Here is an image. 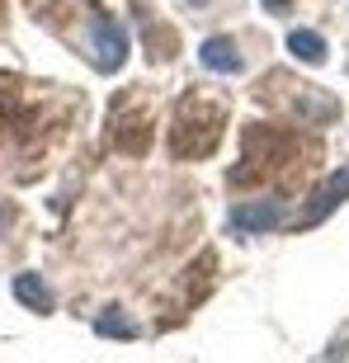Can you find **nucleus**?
Listing matches in <instances>:
<instances>
[{"instance_id":"nucleus-1","label":"nucleus","mask_w":349,"mask_h":363,"mask_svg":"<svg viewBox=\"0 0 349 363\" xmlns=\"http://www.w3.org/2000/svg\"><path fill=\"white\" fill-rule=\"evenodd\" d=\"M227 118V108L208 99V94H189L179 104V123H174V151L179 156H208L217 142V128Z\"/></svg>"},{"instance_id":"nucleus-2","label":"nucleus","mask_w":349,"mask_h":363,"mask_svg":"<svg viewBox=\"0 0 349 363\" xmlns=\"http://www.w3.org/2000/svg\"><path fill=\"white\" fill-rule=\"evenodd\" d=\"M85 52H90V62H94L99 71H118V67H123V57H128V33H123L113 19H94Z\"/></svg>"},{"instance_id":"nucleus-3","label":"nucleus","mask_w":349,"mask_h":363,"mask_svg":"<svg viewBox=\"0 0 349 363\" xmlns=\"http://www.w3.org/2000/svg\"><path fill=\"white\" fill-rule=\"evenodd\" d=\"M283 222V203L279 199H265V203H245V208H236L231 213V231H241V236H250V231H269Z\"/></svg>"},{"instance_id":"nucleus-4","label":"nucleus","mask_w":349,"mask_h":363,"mask_svg":"<svg viewBox=\"0 0 349 363\" xmlns=\"http://www.w3.org/2000/svg\"><path fill=\"white\" fill-rule=\"evenodd\" d=\"M203 67H208V71H227V76H231V71H241L245 67V62H241V52H236V43H231V38H208V43H203Z\"/></svg>"},{"instance_id":"nucleus-5","label":"nucleus","mask_w":349,"mask_h":363,"mask_svg":"<svg viewBox=\"0 0 349 363\" xmlns=\"http://www.w3.org/2000/svg\"><path fill=\"white\" fill-rule=\"evenodd\" d=\"M345 199H349V170H340V179H326V189L307 203V222H321V217L331 213V208H340Z\"/></svg>"},{"instance_id":"nucleus-6","label":"nucleus","mask_w":349,"mask_h":363,"mask_svg":"<svg viewBox=\"0 0 349 363\" xmlns=\"http://www.w3.org/2000/svg\"><path fill=\"white\" fill-rule=\"evenodd\" d=\"M288 52L302 57V62H326V38H321V33H307V28H297L293 38H288Z\"/></svg>"},{"instance_id":"nucleus-7","label":"nucleus","mask_w":349,"mask_h":363,"mask_svg":"<svg viewBox=\"0 0 349 363\" xmlns=\"http://www.w3.org/2000/svg\"><path fill=\"white\" fill-rule=\"evenodd\" d=\"M14 297L24 302V307H38V311H52V297L43 293V279H33V274H24V279L14 283Z\"/></svg>"},{"instance_id":"nucleus-8","label":"nucleus","mask_w":349,"mask_h":363,"mask_svg":"<svg viewBox=\"0 0 349 363\" xmlns=\"http://www.w3.org/2000/svg\"><path fill=\"white\" fill-rule=\"evenodd\" d=\"M99 330H104V335H109V330H113V335H133V330H128V321H123L118 311H113V316H99Z\"/></svg>"},{"instance_id":"nucleus-9","label":"nucleus","mask_w":349,"mask_h":363,"mask_svg":"<svg viewBox=\"0 0 349 363\" xmlns=\"http://www.w3.org/2000/svg\"><path fill=\"white\" fill-rule=\"evenodd\" d=\"M194 5H199V0H194Z\"/></svg>"}]
</instances>
